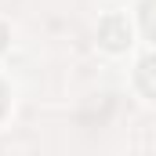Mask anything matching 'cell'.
I'll return each instance as SVG.
<instances>
[{"mask_svg":"<svg viewBox=\"0 0 156 156\" xmlns=\"http://www.w3.org/2000/svg\"><path fill=\"white\" fill-rule=\"evenodd\" d=\"M98 44H102L105 51H123V47L131 44V26H127V18H123V15H105V18L98 22Z\"/></svg>","mask_w":156,"mask_h":156,"instance_id":"6da1fadb","label":"cell"},{"mask_svg":"<svg viewBox=\"0 0 156 156\" xmlns=\"http://www.w3.org/2000/svg\"><path fill=\"white\" fill-rule=\"evenodd\" d=\"M134 80H138L142 94L156 98V55H149V58H142V62H138V73H134Z\"/></svg>","mask_w":156,"mask_h":156,"instance_id":"7a4b0ae2","label":"cell"},{"mask_svg":"<svg viewBox=\"0 0 156 156\" xmlns=\"http://www.w3.org/2000/svg\"><path fill=\"white\" fill-rule=\"evenodd\" d=\"M142 26H145V37L156 40V0H145L142 4Z\"/></svg>","mask_w":156,"mask_h":156,"instance_id":"3957f363","label":"cell"},{"mask_svg":"<svg viewBox=\"0 0 156 156\" xmlns=\"http://www.w3.org/2000/svg\"><path fill=\"white\" fill-rule=\"evenodd\" d=\"M4 47H7V29L0 26V51H4Z\"/></svg>","mask_w":156,"mask_h":156,"instance_id":"277c9868","label":"cell"},{"mask_svg":"<svg viewBox=\"0 0 156 156\" xmlns=\"http://www.w3.org/2000/svg\"><path fill=\"white\" fill-rule=\"evenodd\" d=\"M0 113H4V83H0Z\"/></svg>","mask_w":156,"mask_h":156,"instance_id":"5b68a950","label":"cell"}]
</instances>
